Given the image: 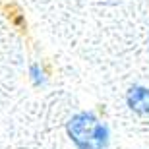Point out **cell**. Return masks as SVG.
<instances>
[{
  "instance_id": "2",
  "label": "cell",
  "mask_w": 149,
  "mask_h": 149,
  "mask_svg": "<svg viewBox=\"0 0 149 149\" xmlns=\"http://www.w3.org/2000/svg\"><path fill=\"white\" fill-rule=\"evenodd\" d=\"M128 107L138 114H149V89L141 85H134L126 97Z\"/></svg>"
},
{
  "instance_id": "3",
  "label": "cell",
  "mask_w": 149,
  "mask_h": 149,
  "mask_svg": "<svg viewBox=\"0 0 149 149\" xmlns=\"http://www.w3.org/2000/svg\"><path fill=\"white\" fill-rule=\"evenodd\" d=\"M31 76H33V81L37 83H43L45 81V77H43V72H41V70H39V66L37 64H33V66H31Z\"/></svg>"
},
{
  "instance_id": "1",
  "label": "cell",
  "mask_w": 149,
  "mask_h": 149,
  "mask_svg": "<svg viewBox=\"0 0 149 149\" xmlns=\"http://www.w3.org/2000/svg\"><path fill=\"white\" fill-rule=\"evenodd\" d=\"M68 136L77 149H105L109 128L91 112H79L68 120Z\"/></svg>"
}]
</instances>
